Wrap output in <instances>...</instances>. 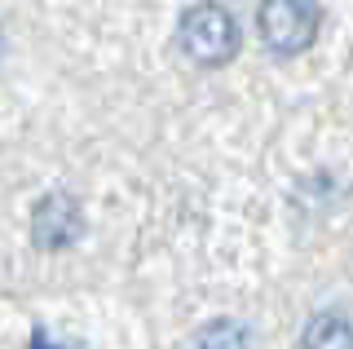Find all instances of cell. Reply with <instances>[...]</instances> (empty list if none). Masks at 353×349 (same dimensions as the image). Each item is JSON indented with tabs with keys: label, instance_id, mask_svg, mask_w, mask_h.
Returning a JSON list of instances; mask_svg holds the SVG:
<instances>
[{
	"label": "cell",
	"instance_id": "6da1fadb",
	"mask_svg": "<svg viewBox=\"0 0 353 349\" xmlns=\"http://www.w3.org/2000/svg\"><path fill=\"white\" fill-rule=\"evenodd\" d=\"M176 45L199 67H225L239 53V23L225 5L199 0V5H190L181 14V23H176Z\"/></svg>",
	"mask_w": 353,
	"mask_h": 349
},
{
	"label": "cell",
	"instance_id": "7a4b0ae2",
	"mask_svg": "<svg viewBox=\"0 0 353 349\" xmlns=\"http://www.w3.org/2000/svg\"><path fill=\"white\" fill-rule=\"evenodd\" d=\"M318 27H323V9L318 0H261L256 9V31L265 40L270 53H305L318 40Z\"/></svg>",
	"mask_w": 353,
	"mask_h": 349
},
{
	"label": "cell",
	"instance_id": "3957f363",
	"mask_svg": "<svg viewBox=\"0 0 353 349\" xmlns=\"http://www.w3.org/2000/svg\"><path fill=\"white\" fill-rule=\"evenodd\" d=\"M80 235H84L80 199L66 195V190H49L36 203V212H31V243H36L40 252H62V248H71Z\"/></svg>",
	"mask_w": 353,
	"mask_h": 349
},
{
	"label": "cell",
	"instance_id": "277c9868",
	"mask_svg": "<svg viewBox=\"0 0 353 349\" xmlns=\"http://www.w3.org/2000/svg\"><path fill=\"white\" fill-rule=\"evenodd\" d=\"M301 349H353V323L336 310L318 314V319H309V327H305Z\"/></svg>",
	"mask_w": 353,
	"mask_h": 349
},
{
	"label": "cell",
	"instance_id": "5b68a950",
	"mask_svg": "<svg viewBox=\"0 0 353 349\" xmlns=\"http://www.w3.org/2000/svg\"><path fill=\"white\" fill-rule=\"evenodd\" d=\"M194 349H252V332L239 319H212L208 327H199Z\"/></svg>",
	"mask_w": 353,
	"mask_h": 349
},
{
	"label": "cell",
	"instance_id": "8992f818",
	"mask_svg": "<svg viewBox=\"0 0 353 349\" xmlns=\"http://www.w3.org/2000/svg\"><path fill=\"white\" fill-rule=\"evenodd\" d=\"M31 349H66V345H49V336L36 327V336H31Z\"/></svg>",
	"mask_w": 353,
	"mask_h": 349
},
{
	"label": "cell",
	"instance_id": "52a82bcc",
	"mask_svg": "<svg viewBox=\"0 0 353 349\" xmlns=\"http://www.w3.org/2000/svg\"><path fill=\"white\" fill-rule=\"evenodd\" d=\"M0 45H5V36H0Z\"/></svg>",
	"mask_w": 353,
	"mask_h": 349
}]
</instances>
